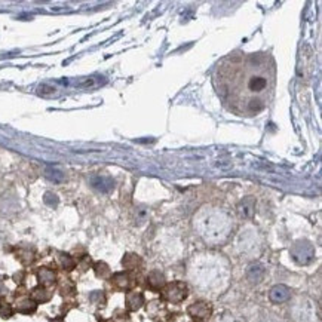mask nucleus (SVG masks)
<instances>
[{"label": "nucleus", "mask_w": 322, "mask_h": 322, "mask_svg": "<svg viewBox=\"0 0 322 322\" xmlns=\"http://www.w3.org/2000/svg\"><path fill=\"white\" fill-rule=\"evenodd\" d=\"M43 201H45V204L46 205H49V207H57L58 205V198H57V195H54V193H46L45 195V198H43Z\"/></svg>", "instance_id": "obj_23"}, {"label": "nucleus", "mask_w": 322, "mask_h": 322, "mask_svg": "<svg viewBox=\"0 0 322 322\" xmlns=\"http://www.w3.org/2000/svg\"><path fill=\"white\" fill-rule=\"evenodd\" d=\"M257 246V235L252 232H245L241 235V249L244 252H251L255 251Z\"/></svg>", "instance_id": "obj_13"}, {"label": "nucleus", "mask_w": 322, "mask_h": 322, "mask_svg": "<svg viewBox=\"0 0 322 322\" xmlns=\"http://www.w3.org/2000/svg\"><path fill=\"white\" fill-rule=\"evenodd\" d=\"M221 322H235V321H233L232 318H227V319H223Z\"/></svg>", "instance_id": "obj_29"}, {"label": "nucleus", "mask_w": 322, "mask_h": 322, "mask_svg": "<svg viewBox=\"0 0 322 322\" xmlns=\"http://www.w3.org/2000/svg\"><path fill=\"white\" fill-rule=\"evenodd\" d=\"M211 313H212V309L207 302H196L190 304L189 307V315L196 322H205L211 316Z\"/></svg>", "instance_id": "obj_6"}, {"label": "nucleus", "mask_w": 322, "mask_h": 322, "mask_svg": "<svg viewBox=\"0 0 322 322\" xmlns=\"http://www.w3.org/2000/svg\"><path fill=\"white\" fill-rule=\"evenodd\" d=\"M265 275H266V269L259 262H254L246 267V279L251 284H255V285L260 284L265 279Z\"/></svg>", "instance_id": "obj_8"}, {"label": "nucleus", "mask_w": 322, "mask_h": 322, "mask_svg": "<svg viewBox=\"0 0 322 322\" xmlns=\"http://www.w3.org/2000/svg\"><path fill=\"white\" fill-rule=\"evenodd\" d=\"M58 263L64 270H73L76 267V262L70 254L66 252H59L58 254Z\"/></svg>", "instance_id": "obj_19"}, {"label": "nucleus", "mask_w": 322, "mask_h": 322, "mask_svg": "<svg viewBox=\"0 0 322 322\" xmlns=\"http://www.w3.org/2000/svg\"><path fill=\"white\" fill-rule=\"evenodd\" d=\"M198 230L201 236L209 244H220L226 239L232 230V221L223 211H211L198 220Z\"/></svg>", "instance_id": "obj_1"}, {"label": "nucleus", "mask_w": 322, "mask_h": 322, "mask_svg": "<svg viewBox=\"0 0 322 322\" xmlns=\"http://www.w3.org/2000/svg\"><path fill=\"white\" fill-rule=\"evenodd\" d=\"M262 322H284L281 318H278V316H275V315H270V316H267V318H265Z\"/></svg>", "instance_id": "obj_26"}, {"label": "nucleus", "mask_w": 322, "mask_h": 322, "mask_svg": "<svg viewBox=\"0 0 322 322\" xmlns=\"http://www.w3.org/2000/svg\"><path fill=\"white\" fill-rule=\"evenodd\" d=\"M293 318L296 322H316V310L309 299H302L293 307Z\"/></svg>", "instance_id": "obj_4"}, {"label": "nucleus", "mask_w": 322, "mask_h": 322, "mask_svg": "<svg viewBox=\"0 0 322 322\" xmlns=\"http://www.w3.org/2000/svg\"><path fill=\"white\" fill-rule=\"evenodd\" d=\"M51 299H52V294H51V291H48L46 286L39 285V286L31 289V300L36 302L38 304L39 303H48Z\"/></svg>", "instance_id": "obj_12"}, {"label": "nucleus", "mask_w": 322, "mask_h": 322, "mask_svg": "<svg viewBox=\"0 0 322 322\" xmlns=\"http://www.w3.org/2000/svg\"><path fill=\"white\" fill-rule=\"evenodd\" d=\"M0 315H2V318H5V319L11 318L14 315L12 306H9V304H0Z\"/></svg>", "instance_id": "obj_24"}, {"label": "nucleus", "mask_w": 322, "mask_h": 322, "mask_svg": "<svg viewBox=\"0 0 322 322\" xmlns=\"http://www.w3.org/2000/svg\"><path fill=\"white\" fill-rule=\"evenodd\" d=\"M35 255H36V252H35V249H31V248H19L18 252H17L18 260L22 265H31V263H33L35 262Z\"/></svg>", "instance_id": "obj_17"}, {"label": "nucleus", "mask_w": 322, "mask_h": 322, "mask_svg": "<svg viewBox=\"0 0 322 322\" xmlns=\"http://www.w3.org/2000/svg\"><path fill=\"white\" fill-rule=\"evenodd\" d=\"M238 212L244 218H251L255 212V199L252 196L244 198L238 205Z\"/></svg>", "instance_id": "obj_9"}, {"label": "nucleus", "mask_w": 322, "mask_h": 322, "mask_svg": "<svg viewBox=\"0 0 322 322\" xmlns=\"http://www.w3.org/2000/svg\"><path fill=\"white\" fill-rule=\"evenodd\" d=\"M51 322H64V321H62V318H55V319H52Z\"/></svg>", "instance_id": "obj_28"}, {"label": "nucleus", "mask_w": 322, "mask_h": 322, "mask_svg": "<svg viewBox=\"0 0 322 322\" xmlns=\"http://www.w3.org/2000/svg\"><path fill=\"white\" fill-rule=\"evenodd\" d=\"M17 310L22 315H31L38 310V303L33 302L31 299H24L17 303Z\"/></svg>", "instance_id": "obj_15"}, {"label": "nucleus", "mask_w": 322, "mask_h": 322, "mask_svg": "<svg viewBox=\"0 0 322 322\" xmlns=\"http://www.w3.org/2000/svg\"><path fill=\"white\" fill-rule=\"evenodd\" d=\"M187 285L184 282H172L165 285L164 288V297L170 303H181L187 297Z\"/></svg>", "instance_id": "obj_5"}, {"label": "nucleus", "mask_w": 322, "mask_h": 322, "mask_svg": "<svg viewBox=\"0 0 322 322\" xmlns=\"http://www.w3.org/2000/svg\"><path fill=\"white\" fill-rule=\"evenodd\" d=\"M112 284L117 289H122V291H125V289H130L133 286V278L128 273H125V272L114 273L113 278H112Z\"/></svg>", "instance_id": "obj_11"}, {"label": "nucleus", "mask_w": 322, "mask_h": 322, "mask_svg": "<svg viewBox=\"0 0 322 322\" xmlns=\"http://www.w3.org/2000/svg\"><path fill=\"white\" fill-rule=\"evenodd\" d=\"M291 297V289H289L286 285H275L270 293H269V299L272 303H276V304H281V303H285L289 300Z\"/></svg>", "instance_id": "obj_7"}, {"label": "nucleus", "mask_w": 322, "mask_h": 322, "mask_svg": "<svg viewBox=\"0 0 322 322\" xmlns=\"http://www.w3.org/2000/svg\"><path fill=\"white\" fill-rule=\"evenodd\" d=\"M147 282H149L150 288H153V289H160V288H164V286H165V276H164L162 272L153 270V272L149 273V276H147Z\"/></svg>", "instance_id": "obj_14"}, {"label": "nucleus", "mask_w": 322, "mask_h": 322, "mask_svg": "<svg viewBox=\"0 0 322 322\" xmlns=\"http://www.w3.org/2000/svg\"><path fill=\"white\" fill-rule=\"evenodd\" d=\"M144 304V297L141 293H131L126 296V306L130 310H138Z\"/></svg>", "instance_id": "obj_16"}, {"label": "nucleus", "mask_w": 322, "mask_h": 322, "mask_svg": "<svg viewBox=\"0 0 322 322\" xmlns=\"http://www.w3.org/2000/svg\"><path fill=\"white\" fill-rule=\"evenodd\" d=\"M46 177H48L49 180L55 181V183H59V181L64 180L62 172H61L59 170H57V168H48V170H46Z\"/></svg>", "instance_id": "obj_22"}, {"label": "nucleus", "mask_w": 322, "mask_h": 322, "mask_svg": "<svg viewBox=\"0 0 322 322\" xmlns=\"http://www.w3.org/2000/svg\"><path fill=\"white\" fill-rule=\"evenodd\" d=\"M38 281L42 286H51L57 282V273L49 267H40L36 273Z\"/></svg>", "instance_id": "obj_10"}, {"label": "nucleus", "mask_w": 322, "mask_h": 322, "mask_svg": "<svg viewBox=\"0 0 322 322\" xmlns=\"http://www.w3.org/2000/svg\"><path fill=\"white\" fill-rule=\"evenodd\" d=\"M92 186L101 191H110L113 189V181L109 177H95L92 178Z\"/></svg>", "instance_id": "obj_18"}, {"label": "nucleus", "mask_w": 322, "mask_h": 322, "mask_svg": "<svg viewBox=\"0 0 322 322\" xmlns=\"http://www.w3.org/2000/svg\"><path fill=\"white\" fill-rule=\"evenodd\" d=\"M94 270H95V275L98 276V278H101V279H106V278L110 276V267H109V265L104 263V262L95 263Z\"/></svg>", "instance_id": "obj_21"}, {"label": "nucleus", "mask_w": 322, "mask_h": 322, "mask_svg": "<svg viewBox=\"0 0 322 322\" xmlns=\"http://www.w3.org/2000/svg\"><path fill=\"white\" fill-rule=\"evenodd\" d=\"M123 266L126 267V269H130V270H133V269H137V267H140L141 266V259H140V255H137V254H126L125 257H123Z\"/></svg>", "instance_id": "obj_20"}, {"label": "nucleus", "mask_w": 322, "mask_h": 322, "mask_svg": "<svg viewBox=\"0 0 322 322\" xmlns=\"http://www.w3.org/2000/svg\"><path fill=\"white\" fill-rule=\"evenodd\" d=\"M89 299L94 303H100L101 300H104V294H103V291H94V293H91Z\"/></svg>", "instance_id": "obj_25"}, {"label": "nucleus", "mask_w": 322, "mask_h": 322, "mask_svg": "<svg viewBox=\"0 0 322 322\" xmlns=\"http://www.w3.org/2000/svg\"><path fill=\"white\" fill-rule=\"evenodd\" d=\"M6 291H8V289H6L5 284H3L2 281H0V296H5V294H6Z\"/></svg>", "instance_id": "obj_27"}, {"label": "nucleus", "mask_w": 322, "mask_h": 322, "mask_svg": "<svg viewBox=\"0 0 322 322\" xmlns=\"http://www.w3.org/2000/svg\"><path fill=\"white\" fill-rule=\"evenodd\" d=\"M223 275H227V270L221 267V263L208 262V263L199 266L193 276H195V279L199 281V285H202V286H212V285H217L218 279L221 281Z\"/></svg>", "instance_id": "obj_2"}, {"label": "nucleus", "mask_w": 322, "mask_h": 322, "mask_svg": "<svg viewBox=\"0 0 322 322\" xmlns=\"http://www.w3.org/2000/svg\"><path fill=\"white\" fill-rule=\"evenodd\" d=\"M289 254H291V259H293L297 265H300V266H307V265H310V263L315 260V255H316L313 244L309 242V241H304V239H303V241H297V242L293 245L291 251H289Z\"/></svg>", "instance_id": "obj_3"}]
</instances>
